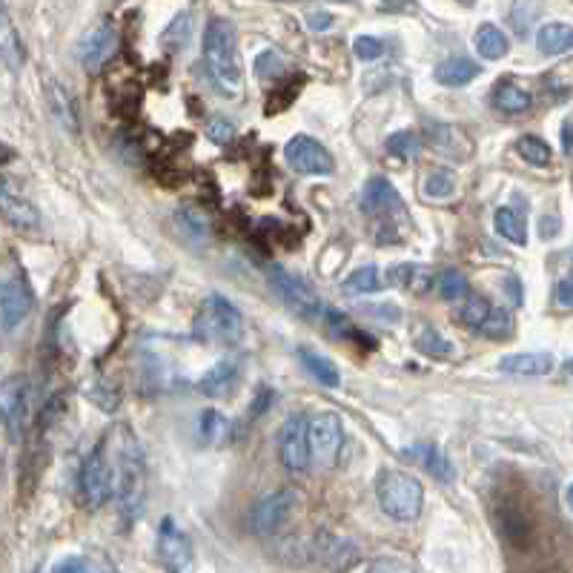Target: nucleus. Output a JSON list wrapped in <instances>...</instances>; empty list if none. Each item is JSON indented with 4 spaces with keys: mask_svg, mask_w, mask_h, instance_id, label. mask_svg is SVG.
Wrapping results in <instances>:
<instances>
[{
    "mask_svg": "<svg viewBox=\"0 0 573 573\" xmlns=\"http://www.w3.org/2000/svg\"><path fill=\"white\" fill-rule=\"evenodd\" d=\"M112 465H115V499L124 522L132 525L135 519L144 516V505H147V462H144V450L129 427L115 430Z\"/></svg>",
    "mask_w": 573,
    "mask_h": 573,
    "instance_id": "nucleus-1",
    "label": "nucleus"
},
{
    "mask_svg": "<svg viewBox=\"0 0 573 573\" xmlns=\"http://www.w3.org/2000/svg\"><path fill=\"white\" fill-rule=\"evenodd\" d=\"M204 64L213 86L224 98H238L244 89V69L238 58V35L235 23L227 18H213L204 32Z\"/></svg>",
    "mask_w": 573,
    "mask_h": 573,
    "instance_id": "nucleus-2",
    "label": "nucleus"
},
{
    "mask_svg": "<svg viewBox=\"0 0 573 573\" xmlns=\"http://www.w3.org/2000/svg\"><path fill=\"white\" fill-rule=\"evenodd\" d=\"M379 508L396 522H416L425 508V488L413 473L404 470H384L376 485Z\"/></svg>",
    "mask_w": 573,
    "mask_h": 573,
    "instance_id": "nucleus-3",
    "label": "nucleus"
},
{
    "mask_svg": "<svg viewBox=\"0 0 573 573\" xmlns=\"http://www.w3.org/2000/svg\"><path fill=\"white\" fill-rule=\"evenodd\" d=\"M192 333H195V339L204 341V344L230 347V344L241 339L244 319H241L238 307L230 304L224 296H207L201 301L195 319H192Z\"/></svg>",
    "mask_w": 573,
    "mask_h": 573,
    "instance_id": "nucleus-4",
    "label": "nucleus"
},
{
    "mask_svg": "<svg viewBox=\"0 0 573 573\" xmlns=\"http://www.w3.org/2000/svg\"><path fill=\"white\" fill-rule=\"evenodd\" d=\"M267 281H270V290L281 298V304L287 310H293L298 319L304 321H319L321 313L327 310L324 301L316 293V287L310 281H304L296 273L284 270V267H270L267 270Z\"/></svg>",
    "mask_w": 573,
    "mask_h": 573,
    "instance_id": "nucleus-5",
    "label": "nucleus"
},
{
    "mask_svg": "<svg viewBox=\"0 0 573 573\" xmlns=\"http://www.w3.org/2000/svg\"><path fill=\"white\" fill-rule=\"evenodd\" d=\"M78 496L86 510H98L115 496V465L109 462L107 442L95 447L78 470Z\"/></svg>",
    "mask_w": 573,
    "mask_h": 573,
    "instance_id": "nucleus-6",
    "label": "nucleus"
},
{
    "mask_svg": "<svg viewBox=\"0 0 573 573\" xmlns=\"http://www.w3.org/2000/svg\"><path fill=\"white\" fill-rule=\"evenodd\" d=\"M341 447H344V425H341L339 413L324 410L319 416L310 419V450H313V462L324 470L339 465Z\"/></svg>",
    "mask_w": 573,
    "mask_h": 573,
    "instance_id": "nucleus-7",
    "label": "nucleus"
},
{
    "mask_svg": "<svg viewBox=\"0 0 573 573\" xmlns=\"http://www.w3.org/2000/svg\"><path fill=\"white\" fill-rule=\"evenodd\" d=\"M278 456L281 465L290 473H304L313 462V450H310V419L307 416H290L281 433H278Z\"/></svg>",
    "mask_w": 573,
    "mask_h": 573,
    "instance_id": "nucleus-8",
    "label": "nucleus"
},
{
    "mask_svg": "<svg viewBox=\"0 0 573 573\" xmlns=\"http://www.w3.org/2000/svg\"><path fill=\"white\" fill-rule=\"evenodd\" d=\"M298 508V493L290 488H281L270 496H264L250 513V528L255 536H270L278 528H284L290 522V516Z\"/></svg>",
    "mask_w": 573,
    "mask_h": 573,
    "instance_id": "nucleus-9",
    "label": "nucleus"
},
{
    "mask_svg": "<svg viewBox=\"0 0 573 573\" xmlns=\"http://www.w3.org/2000/svg\"><path fill=\"white\" fill-rule=\"evenodd\" d=\"M26 410H29V384L23 376H9L0 384V413H3V430L12 445L23 439L26 427Z\"/></svg>",
    "mask_w": 573,
    "mask_h": 573,
    "instance_id": "nucleus-10",
    "label": "nucleus"
},
{
    "mask_svg": "<svg viewBox=\"0 0 573 573\" xmlns=\"http://www.w3.org/2000/svg\"><path fill=\"white\" fill-rule=\"evenodd\" d=\"M284 158H287V164L298 175H330V172L336 170L333 155L327 152V147H321L316 138H310V135L290 138L287 147H284Z\"/></svg>",
    "mask_w": 573,
    "mask_h": 573,
    "instance_id": "nucleus-11",
    "label": "nucleus"
},
{
    "mask_svg": "<svg viewBox=\"0 0 573 573\" xmlns=\"http://www.w3.org/2000/svg\"><path fill=\"white\" fill-rule=\"evenodd\" d=\"M35 307V296L29 290V284L18 276H6L0 284V321H3V333H15V327L21 324Z\"/></svg>",
    "mask_w": 573,
    "mask_h": 573,
    "instance_id": "nucleus-12",
    "label": "nucleus"
},
{
    "mask_svg": "<svg viewBox=\"0 0 573 573\" xmlns=\"http://www.w3.org/2000/svg\"><path fill=\"white\" fill-rule=\"evenodd\" d=\"M115 46H118L115 29H112V23L104 21L98 23V26H92L84 38L78 41L75 55H78V61H81L86 72H98L115 55Z\"/></svg>",
    "mask_w": 573,
    "mask_h": 573,
    "instance_id": "nucleus-13",
    "label": "nucleus"
},
{
    "mask_svg": "<svg viewBox=\"0 0 573 573\" xmlns=\"http://www.w3.org/2000/svg\"><path fill=\"white\" fill-rule=\"evenodd\" d=\"M158 556L167 571H187L192 565V542L187 533L175 525V519L167 516L158 528Z\"/></svg>",
    "mask_w": 573,
    "mask_h": 573,
    "instance_id": "nucleus-14",
    "label": "nucleus"
},
{
    "mask_svg": "<svg viewBox=\"0 0 573 573\" xmlns=\"http://www.w3.org/2000/svg\"><path fill=\"white\" fill-rule=\"evenodd\" d=\"M361 210H364V215H373V218H379V215L393 218V215H404V204L396 187L387 178L376 175L361 190Z\"/></svg>",
    "mask_w": 573,
    "mask_h": 573,
    "instance_id": "nucleus-15",
    "label": "nucleus"
},
{
    "mask_svg": "<svg viewBox=\"0 0 573 573\" xmlns=\"http://www.w3.org/2000/svg\"><path fill=\"white\" fill-rule=\"evenodd\" d=\"M43 95H46V109L55 118V124L69 135H78L81 132V118H78V107H75V98L69 95V89L58 84V81H46Z\"/></svg>",
    "mask_w": 573,
    "mask_h": 573,
    "instance_id": "nucleus-16",
    "label": "nucleus"
},
{
    "mask_svg": "<svg viewBox=\"0 0 573 573\" xmlns=\"http://www.w3.org/2000/svg\"><path fill=\"white\" fill-rule=\"evenodd\" d=\"M425 141L430 144L433 152L447 155V158H467L473 152V144L465 132L459 127H450V124H433L425 121Z\"/></svg>",
    "mask_w": 573,
    "mask_h": 573,
    "instance_id": "nucleus-17",
    "label": "nucleus"
},
{
    "mask_svg": "<svg viewBox=\"0 0 573 573\" xmlns=\"http://www.w3.org/2000/svg\"><path fill=\"white\" fill-rule=\"evenodd\" d=\"M238 376H241V370H238L235 361H218V364H213V367L198 379V390H201L204 396H213V399L230 396L235 390V384H238Z\"/></svg>",
    "mask_w": 573,
    "mask_h": 573,
    "instance_id": "nucleus-18",
    "label": "nucleus"
},
{
    "mask_svg": "<svg viewBox=\"0 0 573 573\" xmlns=\"http://www.w3.org/2000/svg\"><path fill=\"white\" fill-rule=\"evenodd\" d=\"M390 281L413 296H427L436 287V276L425 264H396L390 267Z\"/></svg>",
    "mask_w": 573,
    "mask_h": 573,
    "instance_id": "nucleus-19",
    "label": "nucleus"
},
{
    "mask_svg": "<svg viewBox=\"0 0 573 573\" xmlns=\"http://www.w3.org/2000/svg\"><path fill=\"white\" fill-rule=\"evenodd\" d=\"M553 356L551 353H513V356H505L499 361V370L508 373V376H528V379H536V376H548L553 370Z\"/></svg>",
    "mask_w": 573,
    "mask_h": 573,
    "instance_id": "nucleus-20",
    "label": "nucleus"
},
{
    "mask_svg": "<svg viewBox=\"0 0 573 573\" xmlns=\"http://www.w3.org/2000/svg\"><path fill=\"white\" fill-rule=\"evenodd\" d=\"M0 201H3V215H6V221H9L12 227H18V230H32V227H38V224H41V215H38V210H35L29 201H23V198H18V195L12 192L9 178H3Z\"/></svg>",
    "mask_w": 573,
    "mask_h": 573,
    "instance_id": "nucleus-21",
    "label": "nucleus"
},
{
    "mask_svg": "<svg viewBox=\"0 0 573 573\" xmlns=\"http://www.w3.org/2000/svg\"><path fill=\"white\" fill-rule=\"evenodd\" d=\"M499 525L502 533L513 548H528L531 545V522L516 505H502L499 508Z\"/></svg>",
    "mask_w": 573,
    "mask_h": 573,
    "instance_id": "nucleus-22",
    "label": "nucleus"
},
{
    "mask_svg": "<svg viewBox=\"0 0 573 573\" xmlns=\"http://www.w3.org/2000/svg\"><path fill=\"white\" fill-rule=\"evenodd\" d=\"M298 359L304 364V370H307L321 387H339L341 384L339 367L327 359V356H321V353L310 350V347H298Z\"/></svg>",
    "mask_w": 573,
    "mask_h": 573,
    "instance_id": "nucleus-23",
    "label": "nucleus"
},
{
    "mask_svg": "<svg viewBox=\"0 0 573 573\" xmlns=\"http://www.w3.org/2000/svg\"><path fill=\"white\" fill-rule=\"evenodd\" d=\"M404 453H407V456H416L427 473H430V476H436L439 482H445V485L453 482V465L447 462V456L436 445H427L425 442V445L404 447Z\"/></svg>",
    "mask_w": 573,
    "mask_h": 573,
    "instance_id": "nucleus-24",
    "label": "nucleus"
},
{
    "mask_svg": "<svg viewBox=\"0 0 573 573\" xmlns=\"http://www.w3.org/2000/svg\"><path fill=\"white\" fill-rule=\"evenodd\" d=\"M531 104V92L516 86L513 81H502V84L493 89V107L499 109V112H505V115H522V112L531 109Z\"/></svg>",
    "mask_w": 573,
    "mask_h": 573,
    "instance_id": "nucleus-25",
    "label": "nucleus"
},
{
    "mask_svg": "<svg viewBox=\"0 0 573 573\" xmlns=\"http://www.w3.org/2000/svg\"><path fill=\"white\" fill-rule=\"evenodd\" d=\"M476 52L485 58V61H499V58H505L510 52V41L508 35L499 29V26H493V23H482L479 29H476Z\"/></svg>",
    "mask_w": 573,
    "mask_h": 573,
    "instance_id": "nucleus-26",
    "label": "nucleus"
},
{
    "mask_svg": "<svg viewBox=\"0 0 573 573\" xmlns=\"http://www.w3.org/2000/svg\"><path fill=\"white\" fill-rule=\"evenodd\" d=\"M536 46L542 55H562L573 49V26L568 23H545L536 35Z\"/></svg>",
    "mask_w": 573,
    "mask_h": 573,
    "instance_id": "nucleus-27",
    "label": "nucleus"
},
{
    "mask_svg": "<svg viewBox=\"0 0 573 573\" xmlns=\"http://www.w3.org/2000/svg\"><path fill=\"white\" fill-rule=\"evenodd\" d=\"M0 61H3V66H6L12 75H18L23 69V61H26L21 38H18V32H15V26H12L6 12H3V32H0Z\"/></svg>",
    "mask_w": 573,
    "mask_h": 573,
    "instance_id": "nucleus-28",
    "label": "nucleus"
},
{
    "mask_svg": "<svg viewBox=\"0 0 573 573\" xmlns=\"http://www.w3.org/2000/svg\"><path fill=\"white\" fill-rule=\"evenodd\" d=\"M479 75V64L467 58H447L436 66V81L442 86H467Z\"/></svg>",
    "mask_w": 573,
    "mask_h": 573,
    "instance_id": "nucleus-29",
    "label": "nucleus"
},
{
    "mask_svg": "<svg viewBox=\"0 0 573 573\" xmlns=\"http://www.w3.org/2000/svg\"><path fill=\"white\" fill-rule=\"evenodd\" d=\"M344 293L350 296H367V293H379L382 290V278H379V267L376 264H364L359 270H353L341 284Z\"/></svg>",
    "mask_w": 573,
    "mask_h": 573,
    "instance_id": "nucleus-30",
    "label": "nucleus"
},
{
    "mask_svg": "<svg viewBox=\"0 0 573 573\" xmlns=\"http://www.w3.org/2000/svg\"><path fill=\"white\" fill-rule=\"evenodd\" d=\"M493 224H496V233L502 235L505 241H510V244H516V247H525V244H528V230H525V224L519 221V215L513 213L510 207L496 210Z\"/></svg>",
    "mask_w": 573,
    "mask_h": 573,
    "instance_id": "nucleus-31",
    "label": "nucleus"
},
{
    "mask_svg": "<svg viewBox=\"0 0 573 573\" xmlns=\"http://www.w3.org/2000/svg\"><path fill=\"white\" fill-rule=\"evenodd\" d=\"M175 224H178V230L181 235L192 241V244H204L207 238H210V221L204 218L201 213H195V210H178L175 213Z\"/></svg>",
    "mask_w": 573,
    "mask_h": 573,
    "instance_id": "nucleus-32",
    "label": "nucleus"
},
{
    "mask_svg": "<svg viewBox=\"0 0 573 573\" xmlns=\"http://www.w3.org/2000/svg\"><path fill=\"white\" fill-rule=\"evenodd\" d=\"M324 316H327V327H330V333H333L336 339H356V341H361V344H376V341L370 339L367 333H361L359 327L347 319L344 313H339V310L327 307V310H324Z\"/></svg>",
    "mask_w": 573,
    "mask_h": 573,
    "instance_id": "nucleus-33",
    "label": "nucleus"
},
{
    "mask_svg": "<svg viewBox=\"0 0 573 573\" xmlns=\"http://www.w3.org/2000/svg\"><path fill=\"white\" fill-rule=\"evenodd\" d=\"M516 152H519L528 164H533V167H551V147H548L542 138H536V135L519 138V141H516Z\"/></svg>",
    "mask_w": 573,
    "mask_h": 573,
    "instance_id": "nucleus-34",
    "label": "nucleus"
},
{
    "mask_svg": "<svg viewBox=\"0 0 573 573\" xmlns=\"http://www.w3.org/2000/svg\"><path fill=\"white\" fill-rule=\"evenodd\" d=\"M422 192H425L427 201H447L456 192V175L450 170H433L427 175Z\"/></svg>",
    "mask_w": 573,
    "mask_h": 573,
    "instance_id": "nucleus-35",
    "label": "nucleus"
},
{
    "mask_svg": "<svg viewBox=\"0 0 573 573\" xmlns=\"http://www.w3.org/2000/svg\"><path fill=\"white\" fill-rule=\"evenodd\" d=\"M416 347L430 356V359H450L453 356V344L439 333V330H433V327H425L419 336H416Z\"/></svg>",
    "mask_w": 573,
    "mask_h": 573,
    "instance_id": "nucleus-36",
    "label": "nucleus"
},
{
    "mask_svg": "<svg viewBox=\"0 0 573 573\" xmlns=\"http://www.w3.org/2000/svg\"><path fill=\"white\" fill-rule=\"evenodd\" d=\"M387 152L402 158V161H416L422 155V141L413 132H396L387 138Z\"/></svg>",
    "mask_w": 573,
    "mask_h": 573,
    "instance_id": "nucleus-37",
    "label": "nucleus"
},
{
    "mask_svg": "<svg viewBox=\"0 0 573 573\" xmlns=\"http://www.w3.org/2000/svg\"><path fill=\"white\" fill-rule=\"evenodd\" d=\"M479 333H485L488 339H508L513 336V316L505 307H493L485 324L479 327Z\"/></svg>",
    "mask_w": 573,
    "mask_h": 573,
    "instance_id": "nucleus-38",
    "label": "nucleus"
},
{
    "mask_svg": "<svg viewBox=\"0 0 573 573\" xmlns=\"http://www.w3.org/2000/svg\"><path fill=\"white\" fill-rule=\"evenodd\" d=\"M86 399L89 402H95L101 410H107V413H112L118 404H121V393H118V387L109 382H92L89 387H86Z\"/></svg>",
    "mask_w": 573,
    "mask_h": 573,
    "instance_id": "nucleus-39",
    "label": "nucleus"
},
{
    "mask_svg": "<svg viewBox=\"0 0 573 573\" xmlns=\"http://www.w3.org/2000/svg\"><path fill=\"white\" fill-rule=\"evenodd\" d=\"M436 290H439V296L445 298V301H462L470 287H467V278L459 270H447L436 281Z\"/></svg>",
    "mask_w": 573,
    "mask_h": 573,
    "instance_id": "nucleus-40",
    "label": "nucleus"
},
{
    "mask_svg": "<svg viewBox=\"0 0 573 573\" xmlns=\"http://www.w3.org/2000/svg\"><path fill=\"white\" fill-rule=\"evenodd\" d=\"M490 301L488 298H482V296H470L462 304V321H465L467 327H473V330H479L482 324H485V319L490 316Z\"/></svg>",
    "mask_w": 573,
    "mask_h": 573,
    "instance_id": "nucleus-41",
    "label": "nucleus"
},
{
    "mask_svg": "<svg viewBox=\"0 0 573 573\" xmlns=\"http://www.w3.org/2000/svg\"><path fill=\"white\" fill-rule=\"evenodd\" d=\"M227 433V422H224V416L218 413V410H204L201 416H198V436L204 439V442H215V439H221Z\"/></svg>",
    "mask_w": 573,
    "mask_h": 573,
    "instance_id": "nucleus-42",
    "label": "nucleus"
},
{
    "mask_svg": "<svg viewBox=\"0 0 573 573\" xmlns=\"http://www.w3.org/2000/svg\"><path fill=\"white\" fill-rule=\"evenodd\" d=\"M353 52H356L359 61H379L384 55V43L379 38H373V35H359L353 41Z\"/></svg>",
    "mask_w": 573,
    "mask_h": 573,
    "instance_id": "nucleus-43",
    "label": "nucleus"
},
{
    "mask_svg": "<svg viewBox=\"0 0 573 573\" xmlns=\"http://www.w3.org/2000/svg\"><path fill=\"white\" fill-rule=\"evenodd\" d=\"M207 138L215 141V144H230L235 138V127L227 118H213V121L207 124Z\"/></svg>",
    "mask_w": 573,
    "mask_h": 573,
    "instance_id": "nucleus-44",
    "label": "nucleus"
},
{
    "mask_svg": "<svg viewBox=\"0 0 573 573\" xmlns=\"http://www.w3.org/2000/svg\"><path fill=\"white\" fill-rule=\"evenodd\" d=\"M52 571L55 573H86V571H92V562L84 559V556H66V559H61Z\"/></svg>",
    "mask_w": 573,
    "mask_h": 573,
    "instance_id": "nucleus-45",
    "label": "nucleus"
},
{
    "mask_svg": "<svg viewBox=\"0 0 573 573\" xmlns=\"http://www.w3.org/2000/svg\"><path fill=\"white\" fill-rule=\"evenodd\" d=\"M273 399H276V393H273L267 384H261V387H258V393H255L253 404H250V416H253V419H258V416H261V413H264V410L273 404Z\"/></svg>",
    "mask_w": 573,
    "mask_h": 573,
    "instance_id": "nucleus-46",
    "label": "nucleus"
},
{
    "mask_svg": "<svg viewBox=\"0 0 573 573\" xmlns=\"http://www.w3.org/2000/svg\"><path fill=\"white\" fill-rule=\"evenodd\" d=\"M556 301H559L562 307H573V276L562 278V281L556 284Z\"/></svg>",
    "mask_w": 573,
    "mask_h": 573,
    "instance_id": "nucleus-47",
    "label": "nucleus"
},
{
    "mask_svg": "<svg viewBox=\"0 0 573 573\" xmlns=\"http://www.w3.org/2000/svg\"><path fill=\"white\" fill-rule=\"evenodd\" d=\"M307 23H310V29H316V32H324V29H330V23H333V15H330V12H310V15H307Z\"/></svg>",
    "mask_w": 573,
    "mask_h": 573,
    "instance_id": "nucleus-48",
    "label": "nucleus"
},
{
    "mask_svg": "<svg viewBox=\"0 0 573 573\" xmlns=\"http://www.w3.org/2000/svg\"><path fill=\"white\" fill-rule=\"evenodd\" d=\"M562 147L568 155H573V121H568L565 127H562Z\"/></svg>",
    "mask_w": 573,
    "mask_h": 573,
    "instance_id": "nucleus-49",
    "label": "nucleus"
},
{
    "mask_svg": "<svg viewBox=\"0 0 573 573\" xmlns=\"http://www.w3.org/2000/svg\"><path fill=\"white\" fill-rule=\"evenodd\" d=\"M367 571H404V565H399V562H373V565H367Z\"/></svg>",
    "mask_w": 573,
    "mask_h": 573,
    "instance_id": "nucleus-50",
    "label": "nucleus"
},
{
    "mask_svg": "<svg viewBox=\"0 0 573 573\" xmlns=\"http://www.w3.org/2000/svg\"><path fill=\"white\" fill-rule=\"evenodd\" d=\"M565 499H568V508L573 510V485H568V490H565Z\"/></svg>",
    "mask_w": 573,
    "mask_h": 573,
    "instance_id": "nucleus-51",
    "label": "nucleus"
},
{
    "mask_svg": "<svg viewBox=\"0 0 573 573\" xmlns=\"http://www.w3.org/2000/svg\"><path fill=\"white\" fill-rule=\"evenodd\" d=\"M565 373H568V376H571V379H573V359L565 361Z\"/></svg>",
    "mask_w": 573,
    "mask_h": 573,
    "instance_id": "nucleus-52",
    "label": "nucleus"
}]
</instances>
